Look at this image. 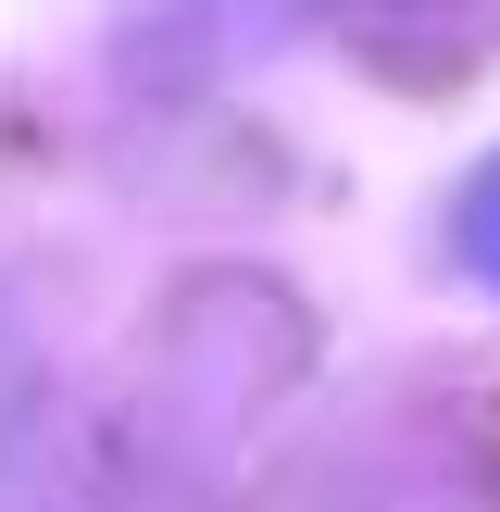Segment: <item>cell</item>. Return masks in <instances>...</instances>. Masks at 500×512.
<instances>
[{
	"label": "cell",
	"instance_id": "obj_2",
	"mask_svg": "<svg viewBox=\"0 0 500 512\" xmlns=\"http://www.w3.org/2000/svg\"><path fill=\"white\" fill-rule=\"evenodd\" d=\"M450 250H463L475 288H500V150L463 175V213H450Z\"/></svg>",
	"mask_w": 500,
	"mask_h": 512
},
{
	"label": "cell",
	"instance_id": "obj_1",
	"mask_svg": "<svg viewBox=\"0 0 500 512\" xmlns=\"http://www.w3.org/2000/svg\"><path fill=\"white\" fill-rule=\"evenodd\" d=\"M325 0H138V38H125V63L150 75V88H200V75L250 63V50L300 38Z\"/></svg>",
	"mask_w": 500,
	"mask_h": 512
}]
</instances>
